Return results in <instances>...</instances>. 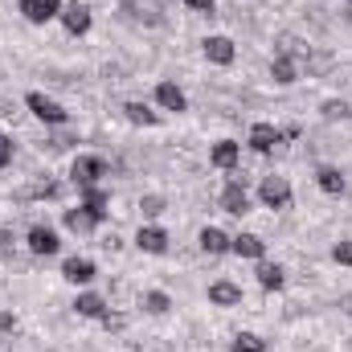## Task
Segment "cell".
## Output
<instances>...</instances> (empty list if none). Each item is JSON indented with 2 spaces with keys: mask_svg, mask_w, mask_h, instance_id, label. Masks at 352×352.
Here are the masks:
<instances>
[{
  "mask_svg": "<svg viewBox=\"0 0 352 352\" xmlns=\"http://www.w3.org/2000/svg\"><path fill=\"white\" fill-rule=\"evenodd\" d=\"M258 192H263V201L270 209H287V205H291V184H287L283 176H266Z\"/></svg>",
  "mask_w": 352,
  "mask_h": 352,
  "instance_id": "1",
  "label": "cell"
},
{
  "mask_svg": "<svg viewBox=\"0 0 352 352\" xmlns=\"http://www.w3.org/2000/svg\"><path fill=\"white\" fill-rule=\"evenodd\" d=\"M102 176H107V164H102L98 156H78V160H74V180H78L82 188L98 184Z\"/></svg>",
  "mask_w": 352,
  "mask_h": 352,
  "instance_id": "2",
  "label": "cell"
},
{
  "mask_svg": "<svg viewBox=\"0 0 352 352\" xmlns=\"http://www.w3.org/2000/svg\"><path fill=\"white\" fill-rule=\"evenodd\" d=\"M25 102H29V111H33L41 123H66V111H62L54 98H45V94H29Z\"/></svg>",
  "mask_w": 352,
  "mask_h": 352,
  "instance_id": "3",
  "label": "cell"
},
{
  "mask_svg": "<svg viewBox=\"0 0 352 352\" xmlns=\"http://www.w3.org/2000/svg\"><path fill=\"white\" fill-rule=\"evenodd\" d=\"M221 209H226V213H234V217L250 213V197H246L242 180H230V184H226V192H221Z\"/></svg>",
  "mask_w": 352,
  "mask_h": 352,
  "instance_id": "4",
  "label": "cell"
},
{
  "mask_svg": "<svg viewBox=\"0 0 352 352\" xmlns=\"http://www.w3.org/2000/svg\"><path fill=\"white\" fill-rule=\"evenodd\" d=\"M21 12H25L33 25H45L50 16L62 12V0H21Z\"/></svg>",
  "mask_w": 352,
  "mask_h": 352,
  "instance_id": "5",
  "label": "cell"
},
{
  "mask_svg": "<svg viewBox=\"0 0 352 352\" xmlns=\"http://www.w3.org/2000/svg\"><path fill=\"white\" fill-rule=\"evenodd\" d=\"M62 21H66V29L78 37V33H87V29H90V8L74 0V4H66V8H62Z\"/></svg>",
  "mask_w": 352,
  "mask_h": 352,
  "instance_id": "6",
  "label": "cell"
},
{
  "mask_svg": "<svg viewBox=\"0 0 352 352\" xmlns=\"http://www.w3.org/2000/svg\"><path fill=\"white\" fill-rule=\"evenodd\" d=\"M29 250H33V254H54V250H58V234H54L50 226H33V230H29Z\"/></svg>",
  "mask_w": 352,
  "mask_h": 352,
  "instance_id": "7",
  "label": "cell"
},
{
  "mask_svg": "<svg viewBox=\"0 0 352 352\" xmlns=\"http://www.w3.org/2000/svg\"><path fill=\"white\" fill-rule=\"evenodd\" d=\"M230 250H234L238 258H263L266 254L263 238H254V234H238V238H230Z\"/></svg>",
  "mask_w": 352,
  "mask_h": 352,
  "instance_id": "8",
  "label": "cell"
},
{
  "mask_svg": "<svg viewBox=\"0 0 352 352\" xmlns=\"http://www.w3.org/2000/svg\"><path fill=\"white\" fill-rule=\"evenodd\" d=\"M135 242H140V250H148V254H164V250H168V234L156 230V226H144Z\"/></svg>",
  "mask_w": 352,
  "mask_h": 352,
  "instance_id": "9",
  "label": "cell"
},
{
  "mask_svg": "<svg viewBox=\"0 0 352 352\" xmlns=\"http://www.w3.org/2000/svg\"><path fill=\"white\" fill-rule=\"evenodd\" d=\"M205 54H209V62L230 66V62H234V41H230V37H209V41H205Z\"/></svg>",
  "mask_w": 352,
  "mask_h": 352,
  "instance_id": "10",
  "label": "cell"
},
{
  "mask_svg": "<svg viewBox=\"0 0 352 352\" xmlns=\"http://www.w3.org/2000/svg\"><path fill=\"white\" fill-rule=\"evenodd\" d=\"M209 299L217 303V307H234V303H242V287H234V283H213L209 287Z\"/></svg>",
  "mask_w": 352,
  "mask_h": 352,
  "instance_id": "11",
  "label": "cell"
},
{
  "mask_svg": "<svg viewBox=\"0 0 352 352\" xmlns=\"http://www.w3.org/2000/svg\"><path fill=\"white\" fill-rule=\"evenodd\" d=\"M278 140H283V131H278V127H270V123H258V127L250 131V148H254V152H270Z\"/></svg>",
  "mask_w": 352,
  "mask_h": 352,
  "instance_id": "12",
  "label": "cell"
},
{
  "mask_svg": "<svg viewBox=\"0 0 352 352\" xmlns=\"http://www.w3.org/2000/svg\"><path fill=\"white\" fill-rule=\"evenodd\" d=\"M201 250H205V254H226V250H230V238H226L217 226H205V230H201Z\"/></svg>",
  "mask_w": 352,
  "mask_h": 352,
  "instance_id": "13",
  "label": "cell"
},
{
  "mask_svg": "<svg viewBox=\"0 0 352 352\" xmlns=\"http://www.w3.org/2000/svg\"><path fill=\"white\" fill-rule=\"evenodd\" d=\"M62 274H66L70 283H90V278H94V263H90V258H70V263L62 266Z\"/></svg>",
  "mask_w": 352,
  "mask_h": 352,
  "instance_id": "14",
  "label": "cell"
},
{
  "mask_svg": "<svg viewBox=\"0 0 352 352\" xmlns=\"http://www.w3.org/2000/svg\"><path fill=\"white\" fill-rule=\"evenodd\" d=\"M270 74H274L278 87H291V82H295V62H291L287 54H278V58L270 62Z\"/></svg>",
  "mask_w": 352,
  "mask_h": 352,
  "instance_id": "15",
  "label": "cell"
},
{
  "mask_svg": "<svg viewBox=\"0 0 352 352\" xmlns=\"http://www.w3.org/2000/svg\"><path fill=\"white\" fill-rule=\"evenodd\" d=\"M156 98H160V107H168V111H184V94L176 82H160L156 87Z\"/></svg>",
  "mask_w": 352,
  "mask_h": 352,
  "instance_id": "16",
  "label": "cell"
},
{
  "mask_svg": "<svg viewBox=\"0 0 352 352\" xmlns=\"http://www.w3.org/2000/svg\"><path fill=\"white\" fill-rule=\"evenodd\" d=\"M123 115H127L131 123H140V127H152V123H160V115H156V111H148L144 102H127V107H123Z\"/></svg>",
  "mask_w": 352,
  "mask_h": 352,
  "instance_id": "17",
  "label": "cell"
},
{
  "mask_svg": "<svg viewBox=\"0 0 352 352\" xmlns=\"http://www.w3.org/2000/svg\"><path fill=\"white\" fill-rule=\"evenodd\" d=\"M213 164H217V168H234V164H238V144H234V140H221V144L213 148Z\"/></svg>",
  "mask_w": 352,
  "mask_h": 352,
  "instance_id": "18",
  "label": "cell"
},
{
  "mask_svg": "<svg viewBox=\"0 0 352 352\" xmlns=\"http://www.w3.org/2000/svg\"><path fill=\"white\" fill-rule=\"evenodd\" d=\"M74 307H78V316H90V320H102V316H107V303H102L98 295H78Z\"/></svg>",
  "mask_w": 352,
  "mask_h": 352,
  "instance_id": "19",
  "label": "cell"
},
{
  "mask_svg": "<svg viewBox=\"0 0 352 352\" xmlns=\"http://www.w3.org/2000/svg\"><path fill=\"white\" fill-rule=\"evenodd\" d=\"M82 209H87L94 221H102V217H107V197H102V192H98L94 184L87 188V201H82Z\"/></svg>",
  "mask_w": 352,
  "mask_h": 352,
  "instance_id": "20",
  "label": "cell"
},
{
  "mask_svg": "<svg viewBox=\"0 0 352 352\" xmlns=\"http://www.w3.org/2000/svg\"><path fill=\"white\" fill-rule=\"evenodd\" d=\"M66 226H70V230H74V234H87V230H94V226H98V221H94V217H90L87 209H82V205H78V209H70V213H66Z\"/></svg>",
  "mask_w": 352,
  "mask_h": 352,
  "instance_id": "21",
  "label": "cell"
},
{
  "mask_svg": "<svg viewBox=\"0 0 352 352\" xmlns=\"http://www.w3.org/2000/svg\"><path fill=\"white\" fill-rule=\"evenodd\" d=\"M320 188L332 192V197H340L344 192V176L336 173V168H320Z\"/></svg>",
  "mask_w": 352,
  "mask_h": 352,
  "instance_id": "22",
  "label": "cell"
},
{
  "mask_svg": "<svg viewBox=\"0 0 352 352\" xmlns=\"http://www.w3.org/2000/svg\"><path fill=\"white\" fill-rule=\"evenodd\" d=\"M144 307H148L152 316H164L173 303H168V295H164V291H148V295H144Z\"/></svg>",
  "mask_w": 352,
  "mask_h": 352,
  "instance_id": "23",
  "label": "cell"
},
{
  "mask_svg": "<svg viewBox=\"0 0 352 352\" xmlns=\"http://www.w3.org/2000/svg\"><path fill=\"white\" fill-rule=\"evenodd\" d=\"M258 283H263L266 291H278L283 287V270L278 266H258Z\"/></svg>",
  "mask_w": 352,
  "mask_h": 352,
  "instance_id": "24",
  "label": "cell"
},
{
  "mask_svg": "<svg viewBox=\"0 0 352 352\" xmlns=\"http://www.w3.org/2000/svg\"><path fill=\"white\" fill-rule=\"evenodd\" d=\"M234 352H266V344L254 336V332H242V336L234 340Z\"/></svg>",
  "mask_w": 352,
  "mask_h": 352,
  "instance_id": "25",
  "label": "cell"
},
{
  "mask_svg": "<svg viewBox=\"0 0 352 352\" xmlns=\"http://www.w3.org/2000/svg\"><path fill=\"white\" fill-rule=\"evenodd\" d=\"M324 115H328V119H340V115L352 119V107L349 102H324Z\"/></svg>",
  "mask_w": 352,
  "mask_h": 352,
  "instance_id": "26",
  "label": "cell"
},
{
  "mask_svg": "<svg viewBox=\"0 0 352 352\" xmlns=\"http://www.w3.org/2000/svg\"><path fill=\"white\" fill-rule=\"evenodd\" d=\"M140 209H144L148 217H156V213H164V197H144V201H140Z\"/></svg>",
  "mask_w": 352,
  "mask_h": 352,
  "instance_id": "27",
  "label": "cell"
},
{
  "mask_svg": "<svg viewBox=\"0 0 352 352\" xmlns=\"http://www.w3.org/2000/svg\"><path fill=\"white\" fill-rule=\"evenodd\" d=\"M332 254H336V263L352 266V242H340V246H336V250H332Z\"/></svg>",
  "mask_w": 352,
  "mask_h": 352,
  "instance_id": "28",
  "label": "cell"
},
{
  "mask_svg": "<svg viewBox=\"0 0 352 352\" xmlns=\"http://www.w3.org/2000/svg\"><path fill=\"white\" fill-rule=\"evenodd\" d=\"M8 160H12V140H8V135H0V168H4Z\"/></svg>",
  "mask_w": 352,
  "mask_h": 352,
  "instance_id": "29",
  "label": "cell"
},
{
  "mask_svg": "<svg viewBox=\"0 0 352 352\" xmlns=\"http://www.w3.org/2000/svg\"><path fill=\"white\" fill-rule=\"evenodd\" d=\"M0 254H12V230H0Z\"/></svg>",
  "mask_w": 352,
  "mask_h": 352,
  "instance_id": "30",
  "label": "cell"
},
{
  "mask_svg": "<svg viewBox=\"0 0 352 352\" xmlns=\"http://www.w3.org/2000/svg\"><path fill=\"white\" fill-rule=\"evenodd\" d=\"M184 4L197 8V12H209V8H213V0H184Z\"/></svg>",
  "mask_w": 352,
  "mask_h": 352,
  "instance_id": "31",
  "label": "cell"
},
{
  "mask_svg": "<svg viewBox=\"0 0 352 352\" xmlns=\"http://www.w3.org/2000/svg\"><path fill=\"white\" fill-rule=\"evenodd\" d=\"M0 328L8 332V328H12V316H4V311H0Z\"/></svg>",
  "mask_w": 352,
  "mask_h": 352,
  "instance_id": "32",
  "label": "cell"
},
{
  "mask_svg": "<svg viewBox=\"0 0 352 352\" xmlns=\"http://www.w3.org/2000/svg\"><path fill=\"white\" fill-rule=\"evenodd\" d=\"M349 4H352V0H349Z\"/></svg>",
  "mask_w": 352,
  "mask_h": 352,
  "instance_id": "33",
  "label": "cell"
}]
</instances>
